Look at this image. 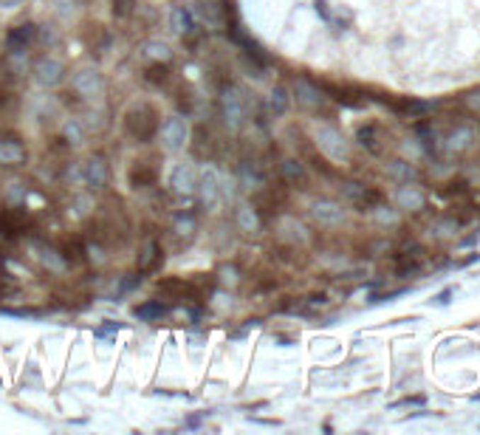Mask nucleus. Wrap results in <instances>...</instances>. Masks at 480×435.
I'll return each mask as SVG.
<instances>
[{
	"label": "nucleus",
	"instance_id": "nucleus-28",
	"mask_svg": "<svg viewBox=\"0 0 480 435\" xmlns=\"http://www.w3.org/2000/svg\"><path fill=\"white\" fill-rule=\"evenodd\" d=\"M133 9V0H113V14L116 17H127Z\"/></svg>",
	"mask_w": 480,
	"mask_h": 435
},
{
	"label": "nucleus",
	"instance_id": "nucleus-30",
	"mask_svg": "<svg viewBox=\"0 0 480 435\" xmlns=\"http://www.w3.org/2000/svg\"><path fill=\"white\" fill-rule=\"evenodd\" d=\"M40 40H42L45 45H48V43L54 45V43H57L59 37H57V31H48V26H42V31H40Z\"/></svg>",
	"mask_w": 480,
	"mask_h": 435
},
{
	"label": "nucleus",
	"instance_id": "nucleus-32",
	"mask_svg": "<svg viewBox=\"0 0 480 435\" xmlns=\"http://www.w3.org/2000/svg\"><path fill=\"white\" fill-rule=\"evenodd\" d=\"M113 331H119V325H116V322H113V325H105V328H96L93 334H96V337H108V334H113Z\"/></svg>",
	"mask_w": 480,
	"mask_h": 435
},
{
	"label": "nucleus",
	"instance_id": "nucleus-24",
	"mask_svg": "<svg viewBox=\"0 0 480 435\" xmlns=\"http://www.w3.org/2000/svg\"><path fill=\"white\" fill-rule=\"evenodd\" d=\"M173 226H176V232H178V235H187V237H190V235L198 229V220H195L193 213H187V210H184V213H178V215H176Z\"/></svg>",
	"mask_w": 480,
	"mask_h": 435
},
{
	"label": "nucleus",
	"instance_id": "nucleus-3",
	"mask_svg": "<svg viewBox=\"0 0 480 435\" xmlns=\"http://www.w3.org/2000/svg\"><path fill=\"white\" fill-rule=\"evenodd\" d=\"M190 122L184 116H167L159 128V139H161V147L167 153H181L187 145H190Z\"/></svg>",
	"mask_w": 480,
	"mask_h": 435
},
{
	"label": "nucleus",
	"instance_id": "nucleus-9",
	"mask_svg": "<svg viewBox=\"0 0 480 435\" xmlns=\"http://www.w3.org/2000/svg\"><path fill=\"white\" fill-rule=\"evenodd\" d=\"M167 26H170V31H173L176 37H190V34L195 31V14H193V9L184 6V3H176V6L170 9Z\"/></svg>",
	"mask_w": 480,
	"mask_h": 435
},
{
	"label": "nucleus",
	"instance_id": "nucleus-10",
	"mask_svg": "<svg viewBox=\"0 0 480 435\" xmlns=\"http://www.w3.org/2000/svg\"><path fill=\"white\" fill-rule=\"evenodd\" d=\"M311 218H314L319 226H339V223L345 220V210H342L336 201L322 198V201H314V204H311Z\"/></svg>",
	"mask_w": 480,
	"mask_h": 435
},
{
	"label": "nucleus",
	"instance_id": "nucleus-16",
	"mask_svg": "<svg viewBox=\"0 0 480 435\" xmlns=\"http://www.w3.org/2000/svg\"><path fill=\"white\" fill-rule=\"evenodd\" d=\"M25 147L17 139H0V167H11V164H23L25 162Z\"/></svg>",
	"mask_w": 480,
	"mask_h": 435
},
{
	"label": "nucleus",
	"instance_id": "nucleus-5",
	"mask_svg": "<svg viewBox=\"0 0 480 435\" xmlns=\"http://www.w3.org/2000/svg\"><path fill=\"white\" fill-rule=\"evenodd\" d=\"M71 88H74L82 99H96V96H102V94H105V74H102V68H96V65H82V68H76L74 77H71Z\"/></svg>",
	"mask_w": 480,
	"mask_h": 435
},
{
	"label": "nucleus",
	"instance_id": "nucleus-2",
	"mask_svg": "<svg viewBox=\"0 0 480 435\" xmlns=\"http://www.w3.org/2000/svg\"><path fill=\"white\" fill-rule=\"evenodd\" d=\"M195 196L201 198V204H204L207 210H218V207H221V201L227 198V181H224V176L218 173V167L204 164V167L198 170Z\"/></svg>",
	"mask_w": 480,
	"mask_h": 435
},
{
	"label": "nucleus",
	"instance_id": "nucleus-12",
	"mask_svg": "<svg viewBox=\"0 0 480 435\" xmlns=\"http://www.w3.org/2000/svg\"><path fill=\"white\" fill-rule=\"evenodd\" d=\"M142 57L150 60V62H170L173 60V45L167 40H161V37H150L142 45Z\"/></svg>",
	"mask_w": 480,
	"mask_h": 435
},
{
	"label": "nucleus",
	"instance_id": "nucleus-20",
	"mask_svg": "<svg viewBox=\"0 0 480 435\" xmlns=\"http://www.w3.org/2000/svg\"><path fill=\"white\" fill-rule=\"evenodd\" d=\"M25 198H28V187H25L23 181H8V184L3 187V201H6L8 207L25 204Z\"/></svg>",
	"mask_w": 480,
	"mask_h": 435
},
{
	"label": "nucleus",
	"instance_id": "nucleus-25",
	"mask_svg": "<svg viewBox=\"0 0 480 435\" xmlns=\"http://www.w3.org/2000/svg\"><path fill=\"white\" fill-rule=\"evenodd\" d=\"M396 198H399V207H401V210H418V207H421V193H416L413 187H401Z\"/></svg>",
	"mask_w": 480,
	"mask_h": 435
},
{
	"label": "nucleus",
	"instance_id": "nucleus-8",
	"mask_svg": "<svg viewBox=\"0 0 480 435\" xmlns=\"http://www.w3.org/2000/svg\"><path fill=\"white\" fill-rule=\"evenodd\" d=\"M79 181L91 190V193H99L108 187V164L102 156H91L85 164H82V173H79Z\"/></svg>",
	"mask_w": 480,
	"mask_h": 435
},
{
	"label": "nucleus",
	"instance_id": "nucleus-18",
	"mask_svg": "<svg viewBox=\"0 0 480 435\" xmlns=\"http://www.w3.org/2000/svg\"><path fill=\"white\" fill-rule=\"evenodd\" d=\"M288 105H291L288 88H285V85H274L271 94H268V111H271V116H285V113H288Z\"/></svg>",
	"mask_w": 480,
	"mask_h": 435
},
{
	"label": "nucleus",
	"instance_id": "nucleus-15",
	"mask_svg": "<svg viewBox=\"0 0 480 435\" xmlns=\"http://www.w3.org/2000/svg\"><path fill=\"white\" fill-rule=\"evenodd\" d=\"M31 252L37 254V260H40L48 271H54V274H62V271H65V260L59 257L57 249H51V246H45V243H31Z\"/></svg>",
	"mask_w": 480,
	"mask_h": 435
},
{
	"label": "nucleus",
	"instance_id": "nucleus-19",
	"mask_svg": "<svg viewBox=\"0 0 480 435\" xmlns=\"http://www.w3.org/2000/svg\"><path fill=\"white\" fill-rule=\"evenodd\" d=\"M280 170H282V179H285L288 184H294V187H302V184L308 181V173H305V167H302L297 159H285V162L280 164Z\"/></svg>",
	"mask_w": 480,
	"mask_h": 435
},
{
	"label": "nucleus",
	"instance_id": "nucleus-26",
	"mask_svg": "<svg viewBox=\"0 0 480 435\" xmlns=\"http://www.w3.org/2000/svg\"><path fill=\"white\" fill-rule=\"evenodd\" d=\"M345 193H348V198H353V201H359V204H365V201L370 198V193H367L362 184H348Z\"/></svg>",
	"mask_w": 480,
	"mask_h": 435
},
{
	"label": "nucleus",
	"instance_id": "nucleus-13",
	"mask_svg": "<svg viewBox=\"0 0 480 435\" xmlns=\"http://www.w3.org/2000/svg\"><path fill=\"white\" fill-rule=\"evenodd\" d=\"M294 96H297V102H299L302 108H308V111H316V108H322V102H325V96H322L308 79H297Z\"/></svg>",
	"mask_w": 480,
	"mask_h": 435
},
{
	"label": "nucleus",
	"instance_id": "nucleus-23",
	"mask_svg": "<svg viewBox=\"0 0 480 435\" xmlns=\"http://www.w3.org/2000/svg\"><path fill=\"white\" fill-rule=\"evenodd\" d=\"M164 305L161 303H144V305H139L133 314L142 320V322H153V320H159V317H164Z\"/></svg>",
	"mask_w": 480,
	"mask_h": 435
},
{
	"label": "nucleus",
	"instance_id": "nucleus-7",
	"mask_svg": "<svg viewBox=\"0 0 480 435\" xmlns=\"http://www.w3.org/2000/svg\"><path fill=\"white\" fill-rule=\"evenodd\" d=\"M167 187H170V193L178 196V198L195 196V187H198V170H195V164L178 162V164L170 170V176H167Z\"/></svg>",
	"mask_w": 480,
	"mask_h": 435
},
{
	"label": "nucleus",
	"instance_id": "nucleus-1",
	"mask_svg": "<svg viewBox=\"0 0 480 435\" xmlns=\"http://www.w3.org/2000/svg\"><path fill=\"white\" fill-rule=\"evenodd\" d=\"M221 116H224V125L232 130V133H240L248 122V96L240 85H229L224 94H221Z\"/></svg>",
	"mask_w": 480,
	"mask_h": 435
},
{
	"label": "nucleus",
	"instance_id": "nucleus-31",
	"mask_svg": "<svg viewBox=\"0 0 480 435\" xmlns=\"http://www.w3.org/2000/svg\"><path fill=\"white\" fill-rule=\"evenodd\" d=\"M20 3L23 0H0V11H14V9H20Z\"/></svg>",
	"mask_w": 480,
	"mask_h": 435
},
{
	"label": "nucleus",
	"instance_id": "nucleus-4",
	"mask_svg": "<svg viewBox=\"0 0 480 435\" xmlns=\"http://www.w3.org/2000/svg\"><path fill=\"white\" fill-rule=\"evenodd\" d=\"M31 77H34L37 88H42V91H54V88H59V85H62V79H65V65H62V60H59V57L45 54V57L34 60V65H31Z\"/></svg>",
	"mask_w": 480,
	"mask_h": 435
},
{
	"label": "nucleus",
	"instance_id": "nucleus-29",
	"mask_svg": "<svg viewBox=\"0 0 480 435\" xmlns=\"http://www.w3.org/2000/svg\"><path fill=\"white\" fill-rule=\"evenodd\" d=\"M376 220H379V223H396V213L387 210V207H379V210H376Z\"/></svg>",
	"mask_w": 480,
	"mask_h": 435
},
{
	"label": "nucleus",
	"instance_id": "nucleus-27",
	"mask_svg": "<svg viewBox=\"0 0 480 435\" xmlns=\"http://www.w3.org/2000/svg\"><path fill=\"white\" fill-rule=\"evenodd\" d=\"M156 252H159V246H156V243L150 240V243L144 246V252H142V260H139V266H142V269H147V266L153 263V257H156Z\"/></svg>",
	"mask_w": 480,
	"mask_h": 435
},
{
	"label": "nucleus",
	"instance_id": "nucleus-22",
	"mask_svg": "<svg viewBox=\"0 0 480 435\" xmlns=\"http://www.w3.org/2000/svg\"><path fill=\"white\" fill-rule=\"evenodd\" d=\"M280 229H282V235H285L288 240H294V243H305V240H308L302 223H297V220H291V218H285V220L280 223Z\"/></svg>",
	"mask_w": 480,
	"mask_h": 435
},
{
	"label": "nucleus",
	"instance_id": "nucleus-17",
	"mask_svg": "<svg viewBox=\"0 0 480 435\" xmlns=\"http://www.w3.org/2000/svg\"><path fill=\"white\" fill-rule=\"evenodd\" d=\"M235 223H238V229L243 235H254L257 229H260V218L254 213V207L248 204V201H240L238 210H235Z\"/></svg>",
	"mask_w": 480,
	"mask_h": 435
},
{
	"label": "nucleus",
	"instance_id": "nucleus-11",
	"mask_svg": "<svg viewBox=\"0 0 480 435\" xmlns=\"http://www.w3.org/2000/svg\"><path fill=\"white\" fill-rule=\"evenodd\" d=\"M34 37H37V26H34V23H20V26H14V28L6 34V48H8V54H23V51L31 45Z\"/></svg>",
	"mask_w": 480,
	"mask_h": 435
},
{
	"label": "nucleus",
	"instance_id": "nucleus-21",
	"mask_svg": "<svg viewBox=\"0 0 480 435\" xmlns=\"http://www.w3.org/2000/svg\"><path fill=\"white\" fill-rule=\"evenodd\" d=\"M198 11L210 26H221L224 23V6L221 0H198Z\"/></svg>",
	"mask_w": 480,
	"mask_h": 435
},
{
	"label": "nucleus",
	"instance_id": "nucleus-6",
	"mask_svg": "<svg viewBox=\"0 0 480 435\" xmlns=\"http://www.w3.org/2000/svg\"><path fill=\"white\" fill-rule=\"evenodd\" d=\"M314 139H316V147H319L331 162H345V159H348V142H345V136H342L336 128H331V125H316Z\"/></svg>",
	"mask_w": 480,
	"mask_h": 435
},
{
	"label": "nucleus",
	"instance_id": "nucleus-14",
	"mask_svg": "<svg viewBox=\"0 0 480 435\" xmlns=\"http://www.w3.org/2000/svg\"><path fill=\"white\" fill-rule=\"evenodd\" d=\"M62 139H65V145L68 147H74V150H82L85 147V142H88V130H85V125L79 122V119H65L62 122Z\"/></svg>",
	"mask_w": 480,
	"mask_h": 435
}]
</instances>
